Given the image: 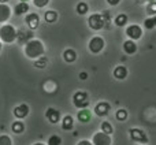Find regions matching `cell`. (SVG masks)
I'll list each match as a JSON object with an SVG mask.
<instances>
[{
	"instance_id": "obj_11",
	"label": "cell",
	"mask_w": 156,
	"mask_h": 145,
	"mask_svg": "<svg viewBox=\"0 0 156 145\" xmlns=\"http://www.w3.org/2000/svg\"><path fill=\"white\" fill-rule=\"evenodd\" d=\"M33 38V30H18L16 32V41L19 44H26Z\"/></svg>"
},
{
	"instance_id": "obj_32",
	"label": "cell",
	"mask_w": 156,
	"mask_h": 145,
	"mask_svg": "<svg viewBox=\"0 0 156 145\" xmlns=\"http://www.w3.org/2000/svg\"><path fill=\"white\" fill-rule=\"evenodd\" d=\"M51 2V0H33V4L36 5V7L38 8H44L48 5V3Z\"/></svg>"
},
{
	"instance_id": "obj_28",
	"label": "cell",
	"mask_w": 156,
	"mask_h": 145,
	"mask_svg": "<svg viewBox=\"0 0 156 145\" xmlns=\"http://www.w3.org/2000/svg\"><path fill=\"white\" fill-rule=\"evenodd\" d=\"M48 145H62V138L59 136L54 134L48 138Z\"/></svg>"
},
{
	"instance_id": "obj_2",
	"label": "cell",
	"mask_w": 156,
	"mask_h": 145,
	"mask_svg": "<svg viewBox=\"0 0 156 145\" xmlns=\"http://www.w3.org/2000/svg\"><path fill=\"white\" fill-rule=\"evenodd\" d=\"M0 40L5 44H12L16 40V29L12 25L4 23L0 27Z\"/></svg>"
},
{
	"instance_id": "obj_21",
	"label": "cell",
	"mask_w": 156,
	"mask_h": 145,
	"mask_svg": "<svg viewBox=\"0 0 156 145\" xmlns=\"http://www.w3.org/2000/svg\"><path fill=\"white\" fill-rule=\"evenodd\" d=\"M74 125V119L71 115H66L65 118L62 119V129L63 130H71Z\"/></svg>"
},
{
	"instance_id": "obj_1",
	"label": "cell",
	"mask_w": 156,
	"mask_h": 145,
	"mask_svg": "<svg viewBox=\"0 0 156 145\" xmlns=\"http://www.w3.org/2000/svg\"><path fill=\"white\" fill-rule=\"evenodd\" d=\"M44 52H45V48H44V44L40 40L32 38L25 44V55L30 59H38L44 55Z\"/></svg>"
},
{
	"instance_id": "obj_39",
	"label": "cell",
	"mask_w": 156,
	"mask_h": 145,
	"mask_svg": "<svg viewBox=\"0 0 156 145\" xmlns=\"http://www.w3.org/2000/svg\"><path fill=\"white\" fill-rule=\"evenodd\" d=\"M19 2H26V3H27V2H29V0H19Z\"/></svg>"
},
{
	"instance_id": "obj_16",
	"label": "cell",
	"mask_w": 156,
	"mask_h": 145,
	"mask_svg": "<svg viewBox=\"0 0 156 145\" xmlns=\"http://www.w3.org/2000/svg\"><path fill=\"white\" fill-rule=\"evenodd\" d=\"M63 59L66 63H74L77 60V52L73 48H67L63 52Z\"/></svg>"
},
{
	"instance_id": "obj_41",
	"label": "cell",
	"mask_w": 156,
	"mask_h": 145,
	"mask_svg": "<svg viewBox=\"0 0 156 145\" xmlns=\"http://www.w3.org/2000/svg\"><path fill=\"white\" fill-rule=\"evenodd\" d=\"M143 145H145V144H143Z\"/></svg>"
},
{
	"instance_id": "obj_26",
	"label": "cell",
	"mask_w": 156,
	"mask_h": 145,
	"mask_svg": "<svg viewBox=\"0 0 156 145\" xmlns=\"http://www.w3.org/2000/svg\"><path fill=\"white\" fill-rule=\"evenodd\" d=\"M47 63H48V59H47V58H44V56H40V58H38V60H36V62H34V67L44 69L47 66Z\"/></svg>"
},
{
	"instance_id": "obj_31",
	"label": "cell",
	"mask_w": 156,
	"mask_h": 145,
	"mask_svg": "<svg viewBox=\"0 0 156 145\" xmlns=\"http://www.w3.org/2000/svg\"><path fill=\"white\" fill-rule=\"evenodd\" d=\"M144 26H145V29H148V30H152V29H155V22H154V19H152V16L151 18H147L145 21H144Z\"/></svg>"
},
{
	"instance_id": "obj_34",
	"label": "cell",
	"mask_w": 156,
	"mask_h": 145,
	"mask_svg": "<svg viewBox=\"0 0 156 145\" xmlns=\"http://www.w3.org/2000/svg\"><path fill=\"white\" fill-rule=\"evenodd\" d=\"M77 145H93L92 144V141H88V140H82V141H80Z\"/></svg>"
},
{
	"instance_id": "obj_40",
	"label": "cell",
	"mask_w": 156,
	"mask_h": 145,
	"mask_svg": "<svg viewBox=\"0 0 156 145\" xmlns=\"http://www.w3.org/2000/svg\"><path fill=\"white\" fill-rule=\"evenodd\" d=\"M0 52H2V43H0Z\"/></svg>"
},
{
	"instance_id": "obj_25",
	"label": "cell",
	"mask_w": 156,
	"mask_h": 145,
	"mask_svg": "<svg viewBox=\"0 0 156 145\" xmlns=\"http://www.w3.org/2000/svg\"><path fill=\"white\" fill-rule=\"evenodd\" d=\"M115 116H116V119H118V121H121V122L126 121V119H127V111L123 110V108H121V110L116 111Z\"/></svg>"
},
{
	"instance_id": "obj_33",
	"label": "cell",
	"mask_w": 156,
	"mask_h": 145,
	"mask_svg": "<svg viewBox=\"0 0 156 145\" xmlns=\"http://www.w3.org/2000/svg\"><path fill=\"white\" fill-rule=\"evenodd\" d=\"M107 3L110 5H118L121 3V0H107Z\"/></svg>"
},
{
	"instance_id": "obj_37",
	"label": "cell",
	"mask_w": 156,
	"mask_h": 145,
	"mask_svg": "<svg viewBox=\"0 0 156 145\" xmlns=\"http://www.w3.org/2000/svg\"><path fill=\"white\" fill-rule=\"evenodd\" d=\"M8 0H0V3H7Z\"/></svg>"
},
{
	"instance_id": "obj_10",
	"label": "cell",
	"mask_w": 156,
	"mask_h": 145,
	"mask_svg": "<svg viewBox=\"0 0 156 145\" xmlns=\"http://www.w3.org/2000/svg\"><path fill=\"white\" fill-rule=\"evenodd\" d=\"M110 110H111L110 103L100 101V103H97V104L94 105V110L93 111H94V114H96L97 116H105V115H108Z\"/></svg>"
},
{
	"instance_id": "obj_8",
	"label": "cell",
	"mask_w": 156,
	"mask_h": 145,
	"mask_svg": "<svg viewBox=\"0 0 156 145\" xmlns=\"http://www.w3.org/2000/svg\"><path fill=\"white\" fill-rule=\"evenodd\" d=\"M126 36L130 40H140L143 37V29L138 25H129L126 27Z\"/></svg>"
},
{
	"instance_id": "obj_38",
	"label": "cell",
	"mask_w": 156,
	"mask_h": 145,
	"mask_svg": "<svg viewBox=\"0 0 156 145\" xmlns=\"http://www.w3.org/2000/svg\"><path fill=\"white\" fill-rule=\"evenodd\" d=\"M34 145H45V144H43V143H37V144H34Z\"/></svg>"
},
{
	"instance_id": "obj_15",
	"label": "cell",
	"mask_w": 156,
	"mask_h": 145,
	"mask_svg": "<svg viewBox=\"0 0 156 145\" xmlns=\"http://www.w3.org/2000/svg\"><path fill=\"white\" fill-rule=\"evenodd\" d=\"M123 51L127 55H134L137 52V44L134 43V40H126L123 43Z\"/></svg>"
},
{
	"instance_id": "obj_6",
	"label": "cell",
	"mask_w": 156,
	"mask_h": 145,
	"mask_svg": "<svg viewBox=\"0 0 156 145\" xmlns=\"http://www.w3.org/2000/svg\"><path fill=\"white\" fill-rule=\"evenodd\" d=\"M129 134H130V138H132L133 141H136V143H140V144L148 143V136H147L141 129L133 127V129L129 130Z\"/></svg>"
},
{
	"instance_id": "obj_18",
	"label": "cell",
	"mask_w": 156,
	"mask_h": 145,
	"mask_svg": "<svg viewBox=\"0 0 156 145\" xmlns=\"http://www.w3.org/2000/svg\"><path fill=\"white\" fill-rule=\"evenodd\" d=\"M29 11V4L26 2H19L18 4L14 7V12L15 15H23V14H27Z\"/></svg>"
},
{
	"instance_id": "obj_12",
	"label": "cell",
	"mask_w": 156,
	"mask_h": 145,
	"mask_svg": "<svg viewBox=\"0 0 156 145\" xmlns=\"http://www.w3.org/2000/svg\"><path fill=\"white\" fill-rule=\"evenodd\" d=\"M29 111H30V108L27 104H19L14 108V115L18 119H23L29 115Z\"/></svg>"
},
{
	"instance_id": "obj_14",
	"label": "cell",
	"mask_w": 156,
	"mask_h": 145,
	"mask_svg": "<svg viewBox=\"0 0 156 145\" xmlns=\"http://www.w3.org/2000/svg\"><path fill=\"white\" fill-rule=\"evenodd\" d=\"M45 116L51 123H58L60 122V111L56 110V108H48L45 111Z\"/></svg>"
},
{
	"instance_id": "obj_7",
	"label": "cell",
	"mask_w": 156,
	"mask_h": 145,
	"mask_svg": "<svg viewBox=\"0 0 156 145\" xmlns=\"http://www.w3.org/2000/svg\"><path fill=\"white\" fill-rule=\"evenodd\" d=\"M92 144L93 145H111V137H110V134H107L104 132H97L93 134Z\"/></svg>"
},
{
	"instance_id": "obj_19",
	"label": "cell",
	"mask_w": 156,
	"mask_h": 145,
	"mask_svg": "<svg viewBox=\"0 0 156 145\" xmlns=\"http://www.w3.org/2000/svg\"><path fill=\"white\" fill-rule=\"evenodd\" d=\"M127 21H129V18H127L126 14H119V15L115 16L114 23H115V26H118V27H123V26H126Z\"/></svg>"
},
{
	"instance_id": "obj_35",
	"label": "cell",
	"mask_w": 156,
	"mask_h": 145,
	"mask_svg": "<svg viewBox=\"0 0 156 145\" xmlns=\"http://www.w3.org/2000/svg\"><path fill=\"white\" fill-rule=\"evenodd\" d=\"M86 78H88V72L81 71L80 72V80H86Z\"/></svg>"
},
{
	"instance_id": "obj_4",
	"label": "cell",
	"mask_w": 156,
	"mask_h": 145,
	"mask_svg": "<svg viewBox=\"0 0 156 145\" xmlns=\"http://www.w3.org/2000/svg\"><path fill=\"white\" fill-rule=\"evenodd\" d=\"M104 45H105L104 38L100 37V36H94V37H92L90 41H89L88 48L92 54H100V52L104 49Z\"/></svg>"
},
{
	"instance_id": "obj_3",
	"label": "cell",
	"mask_w": 156,
	"mask_h": 145,
	"mask_svg": "<svg viewBox=\"0 0 156 145\" xmlns=\"http://www.w3.org/2000/svg\"><path fill=\"white\" fill-rule=\"evenodd\" d=\"M105 19L103 14H92L88 18V25L92 30H101L105 26Z\"/></svg>"
},
{
	"instance_id": "obj_5",
	"label": "cell",
	"mask_w": 156,
	"mask_h": 145,
	"mask_svg": "<svg viewBox=\"0 0 156 145\" xmlns=\"http://www.w3.org/2000/svg\"><path fill=\"white\" fill-rule=\"evenodd\" d=\"M73 104L76 105L77 108H86L89 104V96L86 92L78 90L74 93L73 96Z\"/></svg>"
},
{
	"instance_id": "obj_23",
	"label": "cell",
	"mask_w": 156,
	"mask_h": 145,
	"mask_svg": "<svg viewBox=\"0 0 156 145\" xmlns=\"http://www.w3.org/2000/svg\"><path fill=\"white\" fill-rule=\"evenodd\" d=\"M44 18H45V21L48 22V23H54V22L58 21V12H56V11L49 10V11H47V12H45Z\"/></svg>"
},
{
	"instance_id": "obj_9",
	"label": "cell",
	"mask_w": 156,
	"mask_h": 145,
	"mask_svg": "<svg viewBox=\"0 0 156 145\" xmlns=\"http://www.w3.org/2000/svg\"><path fill=\"white\" fill-rule=\"evenodd\" d=\"M25 22H26L27 27H29L30 30H36L38 27V25H40V16H38V14H36V12H30L26 15Z\"/></svg>"
},
{
	"instance_id": "obj_24",
	"label": "cell",
	"mask_w": 156,
	"mask_h": 145,
	"mask_svg": "<svg viewBox=\"0 0 156 145\" xmlns=\"http://www.w3.org/2000/svg\"><path fill=\"white\" fill-rule=\"evenodd\" d=\"M77 14H80V15H85L86 12L89 11V5L86 4V3H83V2H80L77 4Z\"/></svg>"
},
{
	"instance_id": "obj_20",
	"label": "cell",
	"mask_w": 156,
	"mask_h": 145,
	"mask_svg": "<svg viewBox=\"0 0 156 145\" xmlns=\"http://www.w3.org/2000/svg\"><path fill=\"white\" fill-rule=\"evenodd\" d=\"M78 121L82 122V123H86V122L90 121V111L86 110V108H81V111L78 112Z\"/></svg>"
},
{
	"instance_id": "obj_17",
	"label": "cell",
	"mask_w": 156,
	"mask_h": 145,
	"mask_svg": "<svg viewBox=\"0 0 156 145\" xmlns=\"http://www.w3.org/2000/svg\"><path fill=\"white\" fill-rule=\"evenodd\" d=\"M112 74L116 80H125V78L127 77V74H129V71H127V69L125 67V66H118V67L114 69Z\"/></svg>"
},
{
	"instance_id": "obj_29",
	"label": "cell",
	"mask_w": 156,
	"mask_h": 145,
	"mask_svg": "<svg viewBox=\"0 0 156 145\" xmlns=\"http://www.w3.org/2000/svg\"><path fill=\"white\" fill-rule=\"evenodd\" d=\"M147 12H148V15H156V2L152 0L149 3L148 7H147Z\"/></svg>"
},
{
	"instance_id": "obj_22",
	"label": "cell",
	"mask_w": 156,
	"mask_h": 145,
	"mask_svg": "<svg viewBox=\"0 0 156 145\" xmlns=\"http://www.w3.org/2000/svg\"><path fill=\"white\" fill-rule=\"evenodd\" d=\"M11 129H12V132L15 133V134H21V133L25 132V125H23V122L16 121V122H14L12 123Z\"/></svg>"
},
{
	"instance_id": "obj_36",
	"label": "cell",
	"mask_w": 156,
	"mask_h": 145,
	"mask_svg": "<svg viewBox=\"0 0 156 145\" xmlns=\"http://www.w3.org/2000/svg\"><path fill=\"white\" fill-rule=\"evenodd\" d=\"M152 19H154V22H155V26H156V15H152Z\"/></svg>"
},
{
	"instance_id": "obj_13",
	"label": "cell",
	"mask_w": 156,
	"mask_h": 145,
	"mask_svg": "<svg viewBox=\"0 0 156 145\" xmlns=\"http://www.w3.org/2000/svg\"><path fill=\"white\" fill-rule=\"evenodd\" d=\"M11 16V8L7 3H0V23H5Z\"/></svg>"
},
{
	"instance_id": "obj_30",
	"label": "cell",
	"mask_w": 156,
	"mask_h": 145,
	"mask_svg": "<svg viewBox=\"0 0 156 145\" xmlns=\"http://www.w3.org/2000/svg\"><path fill=\"white\" fill-rule=\"evenodd\" d=\"M0 145H12V141H11L10 136H7V134L0 136Z\"/></svg>"
},
{
	"instance_id": "obj_27",
	"label": "cell",
	"mask_w": 156,
	"mask_h": 145,
	"mask_svg": "<svg viewBox=\"0 0 156 145\" xmlns=\"http://www.w3.org/2000/svg\"><path fill=\"white\" fill-rule=\"evenodd\" d=\"M101 132L107 133V134H112L114 129H112V126H111L110 122H105V121L103 122V123H101Z\"/></svg>"
}]
</instances>
